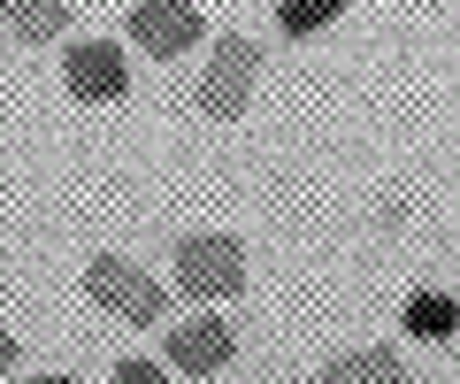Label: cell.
I'll use <instances>...</instances> for the list:
<instances>
[{
    "label": "cell",
    "mask_w": 460,
    "mask_h": 384,
    "mask_svg": "<svg viewBox=\"0 0 460 384\" xmlns=\"http://www.w3.org/2000/svg\"><path fill=\"white\" fill-rule=\"evenodd\" d=\"M8 23H16V39H54V31H69V8L62 0H8Z\"/></svg>",
    "instance_id": "ba28073f"
},
{
    "label": "cell",
    "mask_w": 460,
    "mask_h": 384,
    "mask_svg": "<svg viewBox=\"0 0 460 384\" xmlns=\"http://www.w3.org/2000/svg\"><path fill=\"white\" fill-rule=\"evenodd\" d=\"M253 93H261V47H253L246 31L215 39V62H208V77H199V116L230 123V116L253 108Z\"/></svg>",
    "instance_id": "6da1fadb"
},
{
    "label": "cell",
    "mask_w": 460,
    "mask_h": 384,
    "mask_svg": "<svg viewBox=\"0 0 460 384\" xmlns=\"http://www.w3.org/2000/svg\"><path fill=\"white\" fill-rule=\"evenodd\" d=\"M330 23H338V0H284L277 8L284 39H314V31H330Z\"/></svg>",
    "instance_id": "9c48e42d"
},
{
    "label": "cell",
    "mask_w": 460,
    "mask_h": 384,
    "mask_svg": "<svg viewBox=\"0 0 460 384\" xmlns=\"http://www.w3.org/2000/svg\"><path fill=\"white\" fill-rule=\"evenodd\" d=\"M84 292H93V308H108L123 323H162V300H169L162 284L138 262H123V254H93L84 262Z\"/></svg>",
    "instance_id": "3957f363"
},
{
    "label": "cell",
    "mask_w": 460,
    "mask_h": 384,
    "mask_svg": "<svg viewBox=\"0 0 460 384\" xmlns=\"http://www.w3.org/2000/svg\"><path fill=\"white\" fill-rule=\"evenodd\" d=\"M407 323H414V331H453L460 308H453V292H445V300H438V292H422V300L407 308Z\"/></svg>",
    "instance_id": "30bf717a"
},
{
    "label": "cell",
    "mask_w": 460,
    "mask_h": 384,
    "mask_svg": "<svg viewBox=\"0 0 460 384\" xmlns=\"http://www.w3.org/2000/svg\"><path fill=\"white\" fill-rule=\"evenodd\" d=\"M69 93H77V101H93V108L123 101V93H131V69H123V47H108V39H84V47L69 54Z\"/></svg>",
    "instance_id": "5b68a950"
},
{
    "label": "cell",
    "mask_w": 460,
    "mask_h": 384,
    "mask_svg": "<svg viewBox=\"0 0 460 384\" xmlns=\"http://www.w3.org/2000/svg\"><path fill=\"white\" fill-rule=\"evenodd\" d=\"M177 284L192 300H238L246 292V246L230 231H192L177 246Z\"/></svg>",
    "instance_id": "7a4b0ae2"
},
{
    "label": "cell",
    "mask_w": 460,
    "mask_h": 384,
    "mask_svg": "<svg viewBox=\"0 0 460 384\" xmlns=\"http://www.w3.org/2000/svg\"><path fill=\"white\" fill-rule=\"evenodd\" d=\"M115 384H169V377H162L154 362H138V353H131V362H115Z\"/></svg>",
    "instance_id": "8fae6325"
},
{
    "label": "cell",
    "mask_w": 460,
    "mask_h": 384,
    "mask_svg": "<svg viewBox=\"0 0 460 384\" xmlns=\"http://www.w3.org/2000/svg\"><path fill=\"white\" fill-rule=\"evenodd\" d=\"M230 353H238V331H230V323H215V316H192V323H177V331H169V362H177L184 377H215Z\"/></svg>",
    "instance_id": "8992f818"
},
{
    "label": "cell",
    "mask_w": 460,
    "mask_h": 384,
    "mask_svg": "<svg viewBox=\"0 0 460 384\" xmlns=\"http://www.w3.org/2000/svg\"><path fill=\"white\" fill-rule=\"evenodd\" d=\"M323 384H407V362H399V346H353L323 362Z\"/></svg>",
    "instance_id": "52a82bcc"
},
{
    "label": "cell",
    "mask_w": 460,
    "mask_h": 384,
    "mask_svg": "<svg viewBox=\"0 0 460 384\" xmlns=\"http://www.w3.org/2000/svg\"><path fill=\"white\" fill-rule=\"evenodd\" d=\"M8 362H16V338H8V331H0V377H8Z\"/></svg>",
    "instance_id": "7c38bea8"
},
{
    "label": "cell",
    "mask_w": 460,
    "mask_h": 384,
    "mask_svg": "<svg viewBox=\"0 0 460 384\" xmlns=\"http://www.w3.org/2000/svg\"><path fill=\"white\" fill-rule=\"evenodd\" d=\"M131 31H138V47L146 54H192L199 47V31H208V16H199L192 0H138L131 8Z\"/></svg>",
    "instance_id": "277c9868"
},
{
    "label": "cell",
    "mask_w": 460,
    "mask_h": 384,
    "mask_svg": "<svg viewBox=\"0 0 460 384\" xmlns=\"http://www.w3.org/2000/svg\"><path fill=\"white\" fill-rule=\"evenodd\" d=\"M31 384H69V377H31Z\"/></svg>",
    "instance_id": "4fadbf2b"
}]
</instances>
